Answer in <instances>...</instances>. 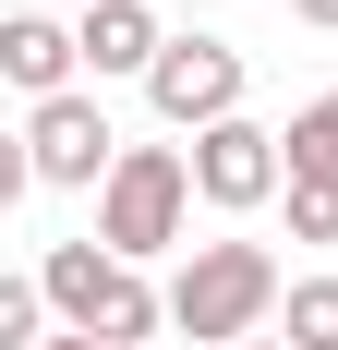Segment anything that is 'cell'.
I'll return each mask as SVG.
<instances>
[{"label": "cell", "instance_id": "cell-1", "mask_svg": "<svg viewBox=\"0 0 338 350\" xmlns=\"http://www.w3.org/2000/svg\"><path fill=\"white\" fill-rule=\"evenodd\" d=\"M36 290H49V314L73 338H97V350H145L169 326V290H145V266H121L109 242H49L36 254Z\"/></svg>", "mask_w": 338, "mask_h": 350}, {"label": "cell", "instance_id": "cell-2", "mask_svg": "<svg viewBox=\"0 0 338 350\" xmlns=\"http://www.w3.org/2000/svg\"><path fill=\"white\" fill-rule=\"evenodd\" d=\"M278 302H290V278H278L266 242H194L181 278H169V326L181 338H218V350H254Z\"/></svg>", "mask_w": 338, "mask_h": 350}, {"label": "cell", "instance_id": "cell-3", "mask_svg": "<svg viewBox=\"0 0 338 350\" xmlns=\"http://www.w3.org/2000/svg\"><path fill=\"white\" fill-rule=\"evenodd\" d=\"M181 230H194V145H121V170L97 181V242L121 266H145Z\"/></svg>", "mask_w": 338, "mask_h": 350}, {"label": "cell", "instance_id": "cell-4", "mask_svg": "<svg viewBox=\"0 0 338 350\" xmlns=\"http://www.w3.org/2000/svg\"><path fill=\"white\" fill-rule=\"evenodd\" d=\"M145 109H157L169 133H218V121H242V49L230 36H169L157 72H145Z\"/></svg>", "mask_w": 338, "mask_h": 350}, {"label": "cell", "instance_id": "cell-5", "mask_svg": "<svg viewBox=\"0 0 338 350\" xmlns=\"http://www.w3.org/2000/svg\"><path fill=\"white\" fill-rule=\"evenodd\" d=\"M25 170L49 181V193H85V181H109V170H121V133H109L97 85H73V97L25 109Z\"/></svg>", "mask_w": 338, "mask_h": 350}, {"label": "cell", "instance_id": "cell-6", "mask_svg": "<svg viewBox=\"0 0 338 350\" xmlns=\"http://www.w3.org/2000/svg\"><path fill=\"white\" fill-rule=\"evenodd\" d=\"M290 193V145L266 133V121H218V133H194V206L218 217H254Z\"/></svg>", "mask_w": 338, "mask_h": 350}, {"label": "cell", "instance_id": "cell-7", "mask_svg": "<svg viewBox=\"0 0 338 350\" xmlns=\"http://www.w3.org/2000/svg\"><path fill=\"white\" fill-rule=\"evenodd\" d=\"M73 36H85V85H121V72L145 85L157 49H169V25L145 12V0H85V25H73Z\"/></svg>", "mask_w": 338, "mask_h": 350}, {"label": "cell", "instance_id": "cell-8", "mask_svg": "<svg viewBox=\"0 0 338 350\" xmlns=\"http://www.w3.org/2000/svg\"><path fill=\"white\" fill-rule=\"evenodd\" d=\"M0 72H12L36 109H49V97H73V72H85V36H73V25H49V12H12V25H0Z\"/></svg>", "mask_w": 338, "mask_h": 350}, {"label": "cell", "instance_id": "cell-9", "mask_svg": "<svg viewBox=\"0 0 338 350\" xmlns=\"http://www.w3.org/2000/svg\"><path fill=\"white\" fill-rule=\"evenodd\" d=\"M278 145H290V181H338V85H326L314 109H290Z\"/></svg>", "mask_w": 338, "mask_h": 350}, {"label": "cell", "instance_id": "cell-10", "mask_svg": "<svg viewBox=\"0 0 338 350\" xmlns=\"http://www.w3.org/2000/svg\"><path fill=\"white\" fill-rule=\"evenodd\" d=\"M278 338H290V350H338V278H290Z\"/></svg>", "mask_w": 338, "mask_h": 350}, {"label": "cell", "instance_id": "cell-11", "mask_svg": "<svg viewBox=\"0 0 338 350\" xmlns=\"http://www.w3.org/2000/svg\"><path fill=\"white\" fill-rule=\"evenodd\" d=\"M0 350H49V290L36 278H0Z\"/></svg>", "mask_w": 338, "mask_h": 350}, {"label": "cell", "instance_id": "cell-12", "mask_svg": "<svg viewBox=\"0 0 338 350\" xmlns=\"http://www.w3.org/2000/svg\"><path fill=\"white\" fill-rule=\"evenodd\" d=\"M290 242H338V181H290Z\"/></svg>", "mask_w": 338, "mask_h": 350}, {"label": "cell", "instance_id": "cell-13", "mask_svg": "<svg viewBox=\"0 0 338 350\" xmlns=\"http://www.w3.org/2000/svg\"><path fill=\"white\" fill-rule=\"evenodd\" d=\"M290 12H302V25H326V36H338V0H290Z\"/></svg>", "mask_w": 338, "mask_h": 350}, {"label": "cell", "instance_id": "cell-14", "mask_svg": "<svg viewBox=\"0 0 338 350\" xmlns=\"http://www.w3.org/2000/svg\"><path fill=\"white\" fill-rule=\"evenodd\" d=\"M49 350H97V338H73V326H61V338H49Z\"/></svg>", "mask_w": 338, "mask_h": 350}, {"label": "cell", "instance_id": "cell-15", "mask_svg": "<svg viewBox=\"0 0 338 350\" xmlns=\"http://www.w3.org/2000/svg\"><path fill=\"white\" fill-rule=\"evenodd\" d=\"M254 350H290V338H254Z\"/></svg>", "mask_w": 338, "mask_h": 350}]
</instances>
